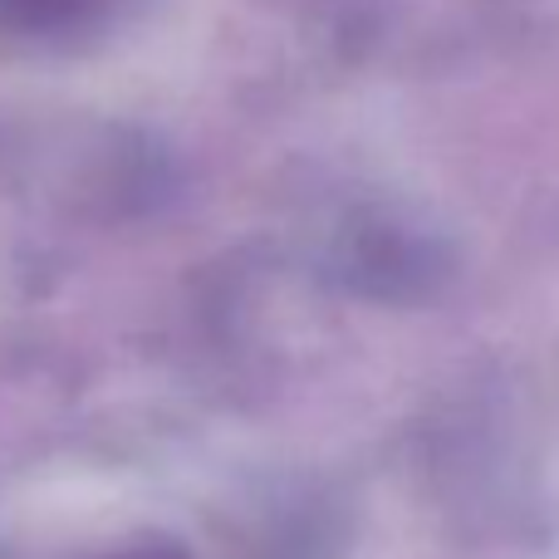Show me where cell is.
<instances>
[{"label":"cell","instance_id":"obj_1","mask_svg":"<svg viewBox=\"0 0 559 559\" xmlns=\"http://www.w3.org/2000/svg\"><path fill=\"white\" fill-rule=\"evenodd\" d=\"M118 0H0V29L20 39H69L94 29Z\"/></svg>","mask_w":559,"mask_h":559},{"label":"cell","instance_id":"obj_2","mask_svg":"<svg viewBox=\"0 0 559 559\" xmlns=\"http://www.w3.org/2000/svg\"><path fill=\"white\" fill-rule=\"evenodd\" d=\"M114 559H187L182 550H177V545H133V550H123V555H114Z\"/></svg>","mask_w":559,"mask_h":559}]
</instances>
